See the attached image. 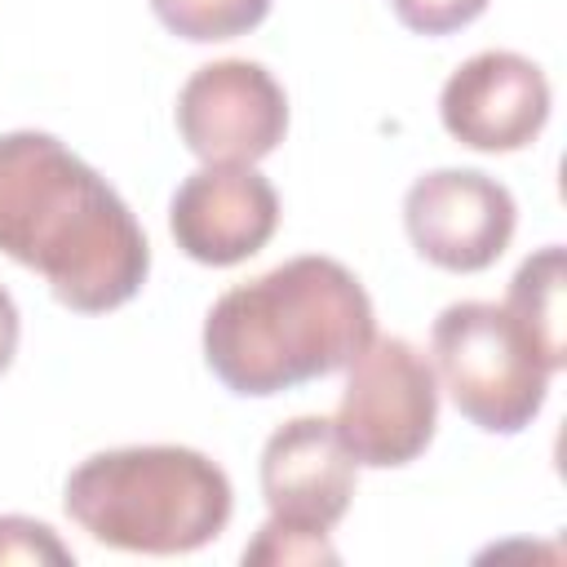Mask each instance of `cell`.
I'll use <instances>...</instances> for the list:
<instances>
[{
    "label": "cell",
    "instance_id": "30bf717a",
    "mask_svg": "<svg viewBox=\"0 0 567 567\" xmlns=\"http://www.w3.org/2000/svg\"><path fill=\"white\" fill-rule=\"evenodd\" d=\"M261 496L270 518L328 532L346 518L354 496V461L323 416L284 421L261 447Z\"/></svg>",
    "mask_w": 567,
    "mask_h": 567
},
{
    "label": "cell",
    "instance_id": "7a4b0ae2",
    "mask_svg": "<svg viewBox=\"0 0 567 567\" xmlns=\"http://www.w3.org/2000/svg\"><path fill=\"white\" fill-rule=\"evenodd\" d=\"M377 337L363 284L332 257H292L226 288L204 315V359L230 394L266 399L341 372Z\"/></svg>",
    "mask_w": 567,
    "mask_h": 567
},
{
    "label": "cell",
    "instance_id": "4fadbf2b",
    "mask_svg": "<svg viewBox=\"0 0 567 567\" xmlns=\"http://www.w3.org/2000/svg\"><path fill=\"white\" fill-rule=\"evenodd\" d=\"M244 563H301V567H315V563H337V549L328 545V532H310V527H292V523H279V518H266L257 527V540L244 545Z\"/></svg>",
    "mask_w": 567,
    "mask_h": 567
},
{
    "label": "cell",
    "instance_id": "2e32d148",
    "mask_svg": "<svg viewBox=\"0 0 567 567\" xmlns=\"http://www.w3.org/2000/svg\"><path fill=\"white\" fill-rule=\"evenodd\" d=\"M18 332H22V323H18V306H13V297H9V288L0 284V372L13 363V354H18Z\"/></svg>",
    "mask_w": 567,
    "mask_h": 567
},
{
    "label": "cell",
    "instance_id": "7c38bea8",
    "mask_svg": "<svg viewBox=\"0 0 567 567\" xmlns=\"http://www.w3.org/2000/svg\"><path fill=\"white\" fill-rule=\"evenodd\" d=\"M151 9L173 35L208 44V40H235L261 27L270 13V0H151Z\"/></svg>",
    "mask_w": 567,
    "mask_h": 567
},
{
    "label": "cell",
    "instance_id": "8992f818",
    "mask_svg": "<svg viewBox=\"0 0 567 567\" xmlns=\"http://www.w3.org/2000/svg\"><path fill=\"white\" fill-rule=\"evenodd\" d=\"M177 133L204 164H257L288 133V97L261 62L221 58L182 84Z\"/></svg>",
    "mask_w": 567,
    "mask_h": 567
},
{
    "label": "cell",
    "instance_id": "9c48e42d",
    "mask_svg": "<svg viewBox=\"0 0 567 567\" xmlns=\"http://www.w3.org/2000/svg\"><path fill=\"white\" fill-rule=\"evenodd\" d=\"M279 195L252 164H204L168 204L177 248L199 266H239L270 244Z\"/></svg>",
    "mask_w": 567,
    "mask_h": 567
},
{
    "label": "cell",
    "instance_id": "5b68a950",
    "mask_svg": "<svg viewBox=\"0 0 567 567\" xmlns=\"http://www.w3.org/2000/svg\"><path fill=\"white\" fill-rule=\"evenodd\" d=\"M332 434L354 465L390 470L416 461L439 425V377L403 337H372L350 363Z\"/></svg>",
    "mask_w": 567,
    "mask_h": 567
},
{
    "label": "cell",
    "instance_id": "3957f363",
    "mask_svg": "<svg viewBox=\"0 0 567 567\" xmlns=\"http://www.w3.org/2000/svg\"><path fill=\"white\" fill-rule=\"evenodd\" d=\"M62 505L97 545L124 554H190L226 532L235 492L213 456L146 443L80 461Z\"/></svg>",
    "mask_w": 567,
    "mask_h": 567
},
{
    "label": "cell",
    "instance_id": "6da1fadb",
    "mask_svg": "<svg viewBox=\"0 0 567 567\" xmlns=\"http://www.w3.org/2000/svg\"><path fill=\"white\" fill-rule=\"evenodd\" d=\"M0 252L80 315L133 301L151 275V244L115 186L35 128L0 137Z\"/></svg>",
    "mask_w": 567,
    "mask_h": 567
},
{
    "label": "cell",
    "instance_id": "5bb4252c",
    "mask_svg": "<svg viewBox=\"0 0 567 567\" xmlns=\"http://www.w3.org/2000/svg\"><path fill=\"white\" fill-rule=\"evenodd\" d=\"M4 563H75V554L58 540L49 523L0 514V567Z\"/></svg>",
    "mask_w": 567,
    "mask_h": 567
},
{
    "label": "cell",
    "instance_id": "9a60e30c",
    "mask_svg": "<svg viewBox=\"0 0 567 567\" xmlns=\"http://www.w3.org/2000/svg\"><path fill=\"white\" fill-rule=\"evenodd\" d=\"M390 4L394 18L416 35H452L487 9V0H390Z\"/></svg>",
    "mask_w": 567,
    "mask_h": 567
},
{
    "label": "cell",
    "instance_id": "277c9868",
    "mask_svg": "<svg viewBox=\"0 0 567 567\" xmlns=\"http://www.w3.org/2000/svg\"><path fill=\"white\" fill-rule=\"evenodd\" d=\"M434 368L456 412L487 434H518L549 394V368L496 301H452L430 328Z\"/></svg>",
    "mask_w": 567,
    "mask_h": 567
},
{
    "label": "cell",
    "instance_id": "ba28073f",
    "mask_svg": "<svg viewBox=\"0 0 567 567\" xmlns=\"http://www.w3.org/2000/svg\"><path fill=\"white\" fill-rule=\"evenodd\" d=\"M439 120L470 151H523L549 120V80L514 49H483L447 75Z\"/></svg>",
    "mask_w": 567,
    "mask_h": 567
},
{
    "label": "cell",
    "instance_id": "8fae6325",
    "mask_svg": "<svg viewBox=\"0 0 567 567\" xmlns=\"http://www.w3.org/2000/svg\"><path fill=\"white\" fill-rule=\"evenodd\" d=\"M505 310L527 332L540 363L558 372L563 368V248L558 244H545L514 270Z\"/></svg>",
    "mask_w": 567,
    "mask_h": 567
},
{
    "label": "cell",
    "instance_id": "52a82bcc",
    "mask_svg": "<svg viewBox=\"0 0 567 567\" xmlns=\"http://www.w3.org/2000/svg\"><path fill=\"white\" fill-rule=\"evenodd\" d=\"M403 226L430 266L474 275L509 248L518 208L514 195L478 168H434L408 186Z\"/></svg>",
    "mask_w": 567,
    "mask_h": 567
}]
</instances>
